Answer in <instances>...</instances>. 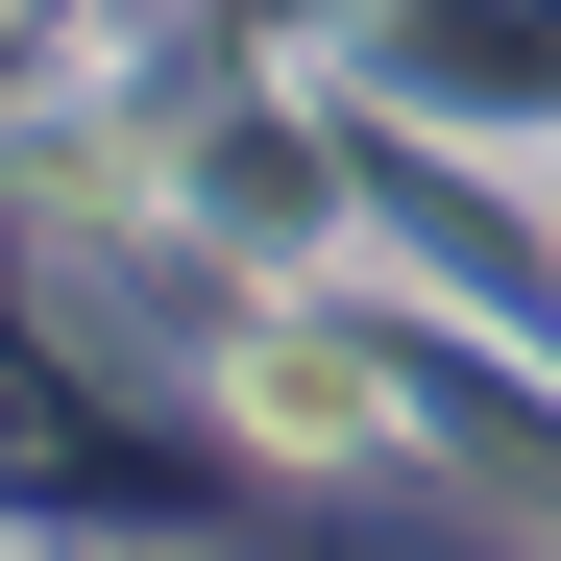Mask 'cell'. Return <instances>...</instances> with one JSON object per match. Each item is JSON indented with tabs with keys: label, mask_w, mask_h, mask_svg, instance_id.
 Here are the masks:
<instances>
[{
	"label": "cell",
	"mask_w": 561,
	"mask_h": 561,
	"mask_svg": "<svg viewBox=\"0 0 561 561\" xmlns=\"http://www.w3.org/2000/svg\"><path fill=\"white\" fill-rule=\"evenodd\" d=\"M220 391H244V439H294V463H342V439H391V342H366V318H244V366H220Z\"/></svg>",
	"instance_id": "obj_1"
}]
</instances>
